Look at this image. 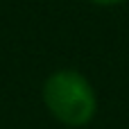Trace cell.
Wrapping results in <instances>:
<instances>
[{"instance_id":"cell-1","label":"cell","mask_w":129,"mask_h":129,"mask_svg":"<svg viewBox=\"0 0 129 129\" xmlns=\"http://www.w3.org/2000/svg\"><path fill=\"white\" fill-rule=\"evenodd\" d=\"M48 111L68 127H84L95 116V93L77 70H59L43 86Z\"/></svg>"},{"instance_id":"cell-2","label":"cell","mask_w":129,"mask_h":129,"mask_svg":"<svg viewBox=\"0 0 129 129\" xmlns=\"http://www.w3.org/2000/svg\"><path fill=\"white\" fill-rule=\"evenodd\" d=\"M91 2H95V5H118L122 0H91Z\"/></svg>"}]
</instances>
